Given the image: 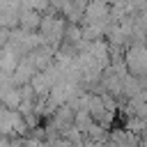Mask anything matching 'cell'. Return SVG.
<instances>
[{
  "mask_svg": "<svg viewBox=\"0 0 147 147\" xmlns=\"http://www.w3.org/2000/svg\"><path fill=\"white\" fill-rule=\"evenodd\" d=\"M18 25H21L23 30H34V28H39V25H41L39 11H34V9H21V14H18Z\"/></svg>",
  "mask_w": 147,
  "mask_h": 147,
  "instance_id": "cell-2",
  "label": "cell"
},
{
  "mask_svg": "<svg viewBox=\"0 0 147 147\" xmlns=\"http://www.w3.org/2000/svg\"><path fill=\"white\" fill-rule=\"evenodd\" d=\"M41 34H46L48 39H60L62 37V32H64V23H62V18H53V16H44L41 18Z\"/></svg>",
  "mask_w": 147,
  "mask_h": 147,
  "instance_id": "cell-1",
  "label": "cell"
}]
</instances>
